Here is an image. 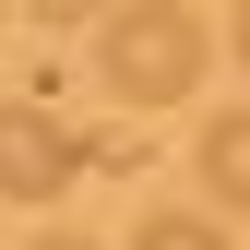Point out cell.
<instances>
[{"label": "cell", "mask_w": 250, "mask_h": 250, "mask_svg": "<svg viewBox=\"0 0 250 250\" xmlns=\"http://www.w3.org/2000/svg\"><path fill=\"white\" fill-rule=\"evenodd\" d=\"M96 72H107L119 107H179V96L203 83V24L179 12V0H131V12H107Z\"/></svg>", "instance_id": "6da1fadb"}, {"label": "cell", "mask_w": 250, "mask_h": 250, "mask_svg": "<svg viewBox=\"0 0 250 250\" xmlns=\"http://www.w3.org/2000/svg\"><path fill=\"white\" fill-rule=\"evenodd\" d=\"M72 179H83V143L60 131V107L12 96L0 107V203H60Z\"/></svg>", "instance_id": "7a4b0ae2"}, {"label": "cell", "mask_w": 250, "mask_h": 250, "mask_svg": "<svg viewBox=\"0 0 250 250\" xmlns=\"http://www.w3.org/2000/svg\"><path fill=\"white\" fill-rule=\"evenodd\" d=\"M203 191L250 214V107H214L203 119Z\"/></svg>", "instance_id": "3957f363"}, {"label": "cell", "mask_w": 250, "mask_h": 250, "mask_svg": "<svg viewBox=\"0 0 250 250\" xmlns=\"http://www.w3.org/2000/svg\"><path fill=\"white\" fill-rule=\"evenodd\" d=\"M131 250H227V227H214V214H179V203H155L143 227H131Z\"/></svg>", "instance_id": "277c9868"}, {"label": "cell", "mask_w": 250, "mask_h": 250, "mask_svg": "<svg viewBox=\"0 0 250 250\" xmlns=\"http://www.w3.org/2000/svg\"><path fill=\"white\" fill-rule=\"evenodd\" d=\"M24 12H48V24H72V12H107V0H24Z\"/></svg>", "instance_id": "5b68a950"}, {"label": "cell", "mask_w": 250, "mask_h": 250, "mask_svg": "<svg viewBox=\"0 0 250 250\" xmlns=\"http://www.w3.org/2000/svg\"><path fill=\"white\" fill-rule=\"evenodd\" d=\"M36 250H96V238H72V227H60V238H36Z\"/></svg>", "instance_id": "8992f818"}, {"label": "cell", "mask_w": 250, "mask_h": 250, "mask_svg": "<svg viewBox=\"0 0 250 250\" xmlns=\"http://www.w3.org/2000/svg\"><path fill=\"white\" fill-rule=\"evenodd\" d=\"M238 72H250V0H238Z\"/></svg>", "instance_id": "52a82bcc"}]
</instances>
